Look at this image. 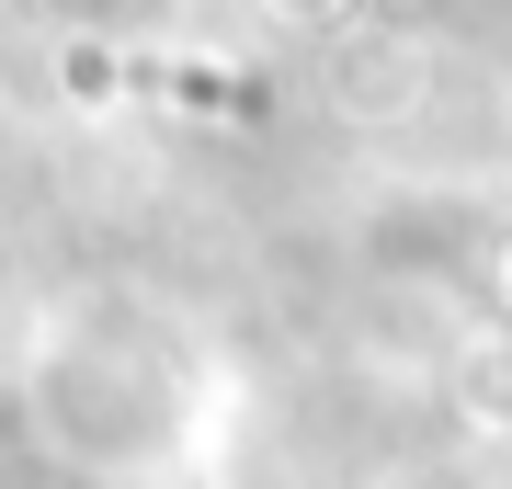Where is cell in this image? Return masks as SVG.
<instances>
[{
	"label": "cell",
	"instance_id": "6da1fadb",
	"mask_svg": "<svg viewBox=\"0 0 512 489\" xmlns=\"http://www.w3.org/2000/svg\"><path fill=\"white\" fill-rule=\"evenodd\" d=\"M80 410H103L92 444H80V467H148V455H171L183 421H194V364L148 319H92L57 353L23 364V421L46 433V455L80 433Z\"/></svg>",
	"mask_w": 512,
	"mask_h": 489
},
{
	"label": "cell",
	"instance_id": "7a4b0ae2",
	"mask_svg": "<svg viewBox=\"0 0 512 489\" xmlns=\"http://www.w3.org/2000/svg\"><path fill=\"white\" fill-rule=\"evenodd\" d=\"M444 410L467 421L478 444H512V330H467L456 353H444Z\"/></svg>",
	"mask_w": 512,
	"mask_h": 489
},
{
	"label": "cell",
	"instance_id": "3957f363",
	"mask_svg": "<svg viewBox=\"0 0 512 489\" xmlns=\"http://www.w3.org/2000/svg\"><path fill=\"white\" fill-rule=\"evenodd\" d=\"M57 91H69V103H114V91H126V69H114L103 46H69V57H57Z\"/></svg>",
	"mask_w": 512,
	"mask_h": 489
},
{
	"label": "cell",
	"instance_id": "277c9868",
	"mask_svg": "<svg viewBox=\"0 0 512 489\" xmlns=\"http://www.w3.org/2000/svg\"><path fill=\"white\" fill-rule=\"evenodd\" d=\"M490 308H501V330H512V239L490 251Z\"/></svg>",
	"mask_w": 512,
	"mask_h": 489
},
{
	"label": "cell",
	"instance_id": "5b68a950",
	"mask_svg": "<svg viewBox=\"0 0 512 489\" xmlns=\"http://www.w3.org/2000/svg\"><path fill=\"white\" fill-rule=\"evenodd\" d=\"M274 12H342V0H274Z\"/></svg>",
	"mask_w": 512,
	"mask_h": 489
},
{
	"label": "cell",
	"instance_id": "8992f818",
	"mask_svg": "<svg viewBox=\"0 0 512 489\" xmlns=\"http://www.w3.org/2000/svg\"><path fill=\"white\" fill-rule=\"evenodd\" d=\"M0 160H12V114H0Z\"/></svg>",
	"mask_w": 512,
	"mask_h": 489
}]
</instances>
